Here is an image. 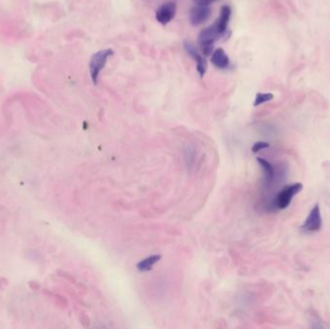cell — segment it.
<instances>
[{
    "label": "cell",
    "instance_id": "cell-12",
    "mask_svg": "<svg viewBox=\"0 0 330 329\" xmlns=\"http://www.w3.org/2000/svg\"><path fill=\"white\" fill-rule=\"evenodd\" d=\"M273 98L274 96L271 93H258L254 100V106H259L267 101H270Z\"/></svg>",
    "mask_w": 330,
    "mask_h": 329
},
{
    "label": "cell",
    "instance_id": "cell-6",
    "mask_svg": "<svg viewBox=\"0 0 330 329\" xmlns=\"http://www.w3.org/2000/svg\"><path fill=\"white\" fill-rule=\"evenodd\" d=\"M212 10L207 5H197L190 10L189 22L193 26H198L209 20Z\"/></svg>",
    "mask_w": 330,
    "mask_h": 329
},
{
    "label": "cell",
    "instance_id": "cell-11",
    "mask_svg": "<svg viewBox=\"0 0 330 329\" xmlns=\"http://www.w3.org/2000/svg\"><path fill=\"white\" fill-rule=\"evenodd\" d=\"M257 162L263 168L264 173V181L266 184H270L274 178V168L267 161L263 158H257Z\"/></svg>",
    "mask_w": 330,
    "mask_h": 329
},
{
    "label": "cell",
    "instance_id": "cell-5",
    "mask_svg": "<svg viewBox=\"0 0 330 329\" xmlns=\"http://www.w3.org/2000/svg\"><path fill=\"white\" fill-rule=\"evenodd\" d=\"M176 11H177V4L174 1L166 2L157 10L156 19L161 24L166 25L174 19Z\"/></svg>",
    "mask_w": 330,
    "mask_h": 329
},
{
    "label": "cell",
    "instance_id": "cell-9",
    "mask_svg": "<svg viewBox=\"0 0 330 329\" xmlns=\"http://www.w3.org/2000/svg\"><path fill=\"white\" fill-rule=\"evenodd\" d=\"M212 63L218 69H227L230 64L229 57L223 48L215 49L212 54Z\"/></svg>",
    "mask_w": 330,
    "mask_h": 329
},
{
    "label": "cell",
    "instance_id": "cell-2",
    "mask_svg": "<svg viewBox=\"0 0 330 329\" xmlns=\"http://www.w3.org/2000/svg\"><path fill=\"white\" fill-rule=\"evenodd\" d=\"M221 36L222 35L219 32L214 24L212 26H209L201 31L198 40L203 54L205 56H210L212 54L214 42Z\"/></svg>",
    "mask_w": 330,
    "mask_h": 329
},
{
    "label": "cell",
    "instance_id": "cell-13",
    "mask_svg": "<svg viewBox=\"0 0 330 329\" xmlns=\"http://www.w3.org/2000/svg\"><path fill=\"white\" fill-rule=\"evenodd\" d=\"M269 148V144L267 142H264V141H259V142H256L253 146H252V152L253 153H258L264 149H267Z\"/></svg>",
    "mask_w": 330,
    "mask_h": 329
},
{
    "label": "cell",
    "instance_id": "cell-10",
    "mask_svg": "<svg viewBox=\"0 0 330 329\" xmlns=\"http://www.w3.org/2000/svg\"><path fill=\"white\" fill-rule=\"evenodd\" d=\"M162 259V255L160 254H156V255H152L150 257H147L145 258L144 260L140 261L139 263H137L136 267L137 269L140 271V272H146V271H149L152 269V267L158 263L160 262V260Z\"/></svg>",
    "mask_w": 330,
    "mask_h": 329
},
{
    "label": "cell",
    "instance_id": "cell-4",
    "mask_svg": "<svg viewBox=\"0 0 330 329\" xmlns=\"http://www.w3.org/2000/svg\"><path fill=\"white\" fill-rule=\"evenodd\" d=\"M323 220H322V214L320 206L317 204L314 206V208L311 210L309 215L304 221V224L302 225V229L308 232H317L322 228Z\"/></svg>",
    "mask_w": 330,
    "mask_h": 329
},
{
    "label": "cell",
    "instance_id": "cell-3",
    "mask_svg": "<svg viewBox=\"0 0 330 329\" xmlns=\"http://www.w3.org/2000/svg\"><path fill=\"white\" fill-rule=\"evenodd\" d=\"M302 188L303 186L300 183L284 187L275 198L274 206L279 210L287 209L290 206L293 198L298 194L302 190Z\"/></svg>",
    "mask_w": 330,
    "mask_h": 329
},
{
    "label": "cell",
    "instance_id": "cell-8",
    "mask_svg": "<svg viewBox=\"0 0 330 329\" xmlns=\"http://www.w3.org/2000/svg\"><path fill=\"white\" fill-rule=\"evenodd\" d=\"M231 8L229 6L225 5V6H223L221 8L219 17L216 20V22L214 23L215 26L217 27V29L219 30V32L221 33V35H224V34L226 33V30H227V27H228V24H229L230 19H231Z\"/></svg>",
    "mask_w": 330,
    "mask_h": 329
},
{
    "label": "cell",
    "instance_id": "cell-1",
    "mask_svg": "<svg viewBox=\"0 0 330 329\" xmlns=\"http://www.w3.org/2000/svg\"><path fill=\"white\" fill-rule=\"evenodd\" d=\"M113 54H114V51L111 48H106V49L99 50L92 56L90 60V64H89V70H90L91 79L95 85L98 84L99 73L101 70L106 65L107 59Z\"/></svg>",
    "mask_w": 330,
    "mask_h": 329
},
{
    "label": "cell",
    "instance_id": "cell-14",
    "mask_svg": "<svg viewBox=\"0 0 330 329\" xmlns=\"http://www.w3.org/2000/svg\"><path fill=\"white\" fill-rule=\"evenodd\" d=\"M195 1H196V3L199 4V5H207V6H209L210 4L215 2L216 0H195Z\"/></svg>",
    "mask_w": 330,
    "mask_h": 329
},
{
    "label": "cell",
    "instance_id": "cell-7",
    "mask_svg": "<svg viewBox=\"0 0 330 329\" xmlns=\"http://www.w3.org/2000/svg\"><path fill=\"white\" fill-rule=\"evenodd\" d=\"M185 49L187 50V52L195 60L196 62V69L198 71L200 77H203L207 71L208 69V64L207 61L205 59V57H203L196 49V47H194V45L190 42H185Z\"/></svg>",
    "mask_w": 330,
    "mask_h": 329
}]
</instances>
